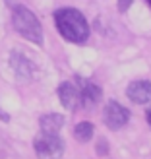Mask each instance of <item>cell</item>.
<instances>
[{
	"mask_svg": "<svg viewBox=\"0 0 151 159\" xmlns=\"http://www.w3.org/2000/svg\"><path fill=\"white\" fill-rule=\"evenodd\" d=\"M10 64H12V68L16 70V74H18L21 80H31L33 78V64L27 60V58H23L21 54H18V52H14L12 54V58H10Z\"/></svg>",
	"mask_w": 151,
	"mask_h": 159,
	"instance_id": "cell-8",
	"label": "cell"
},
{
	"mask_svg": "<svg viewBox=\"0 0 151 159\" xmlns=\"http://www.w3.org/2000/svg\"><path fill=\"white\" fill-rule=\"evenodd\" d=\"M78 84H79V87H78L79 89V101H82L85 107H93L95 103L101 99V87L91 84V82H87V80H82V78L78 80Z\"/></svg>",
	"mask_w": 151,
	"mask_h": 159,
	"instance_id": "cell-7",
	"label": "cell"
},
{
	"mask_svg": "<svg viewBox=\"0 0 151 159\" xmlns=\"http://www.w3.org/2000/svg\"><path fill=\"white\" fill-rule=\"evenodd\" d=\"M54 23L60 35L70 43H85L89 37V23L79 10L60 8L54 12Z\"/></svg>",
	"mask_w": 151,
	"mask_h": 159,
	"instance_id": "cell-1",
	"label": "cell"
},
{
	"mask_svg": "<svg viewBox=\"0 0 151 159\" xmlns=\"http://www.w3.org/2000/svg\"><path fill=\"white\" fill-rule=\"evenodd\" d=\"M130 120V111L116 101H109L105 107V124L110 130H120Z\"/></svg>",
	"mask_w": 151,
	"mask_h": 159,
	"instance_id": "cell-4",
	"label": "cell"
},
{
	"mask_svg": "<svg viewBox=\"0 0 151 159\" xmlns=\"http://www.w3.org/2000/svg\"><path fill=\"white\" fill-rule=\"evenodd\" d=\"M12 23L16 31L35 45H43V27L37 16L25 6H16L12 12Z\"/></svg>",
	"mask_w": 151,
	"mask_h": 159,
	"instance_id": "cell-2",
	"label": "cell"
},
{
	"mask_svg": "<svg viewBox=\"0 0 151 159\" xmlns=\"http://www.w3.org/2000/svg\"><path fill=\"white\" fill-rule=\"evenodd\" d=\"M58 97H60V103L64 105V109H68V111H76L79 107V103H82L79 101V89L72 82H62L60 84Z\"/></svg>",
	"mask_w": 151,
	"mask_h": 159,
	"instance_id": "cell-6",
	"label": "cell"
},
{
	"mask_svg": "<svg viewBox=\"0 0 151 159\" xmlns=\"http://www.w3.org/2000/svg\"><path fill=\"white\" fill-rule=\"evenodd\" d=\"M130 4H132V0H118V10L120 12H126L130 8Z\"/></svg>",
	"mask_w": 151,
	"mask_h": 159,
	"instance_id": "cell-12",
	"label": "cell"
},
{
	"mask_svg": "<svg viewBox=\"0 0 151 159\" xmlns=\"http://www.w3.org/2000/svg\"><path fill=\"white\" fill-rule=\"evenodd\" d=\"M93 132H95V128H93L91 122H79L76 126V130H74V136H76L78 142L85 144V142H89L93 138Z\"/></svg>",
	"mask_w": 151,
	"mask_h": 159,
	"instance_id": "cell-10",
	"label": "cell"
},
{
	"mask_svg": "<svg viewBox=\"0 0 151 159\" xmlns=\"http://www.w3.org/2000/svg\"><path fill=\"white\" fill-rule=\"evenodd\" d=\"M147 2H149V4H151V0H147Z\"/></svg>",
	"mask_w": 151,
	"mask_h": 159,
	"instance_id": "cell-14",
	"label": "cell"
},
{
	"mask_svg": "<svg viewBox=\"0 0 151 159\" xmlns=\"http://www.w3.org/2000/svg\"><path fill=\"white\" fill-rule=\"evenodd\" d=\"M97 153H99V155H107V153H109V144H107V140H99V144H97Z\"/></svg>",
	"mask_w": 151,
	"mask_h": 159,
	"instance_id": "cell-11",
	"label": "cell"
},
{
	"mask_svg": "<svg viewBox=\"0 0 151 159\" xmlns=\"http://www.w3.org/2000/svg\"><path fill=\"white\" fill-rule=\"evenodd\" d=\"M39 126H41V132L56 134L62 126H64V116H62V115H56V113L43 115L41 118H39Z\"/></svg>",
	"mask_w": 151,
	"mask_h": 159,
	"instance_id": "cell-9",
	"label": "cell"
},
{
	"mask_svg": "<svg viewBox=\"0 0 151 159\" xmlns=\"http://www.w3.org/2000/svg\"><path fill=\"white\" fill-rule=\"evenodd\" d=\"M33 148L39 159H60L64 155V142L58 134L41 132L33 140Z\"/></svg>",
	"mask_w": 151,
	"mask_h": 159,
	"instance_id": "cell-3",
	"label": "cell"
},
{
	"mask_svg": "<svg viewBox=\"0 0 151 159\" xmlns=\"http://www.w3.org/2000/svg\"><path fill=\"white\" fill-rule=\"evenodd\" d=\"M145 116H147V124H149V126H151V109H149V111H147V115H145Z\"/></svg>",
	"mask_w": 151,
	"mask_h": 159,
	"instance_id": "cell-13",
	"label": "cell"
},
{
	"mask_svg": "<svg viewBox=\"0 0 151 159\" xmlns=\"http://www.w3.org/2000/svg\"><path fill=\"white\" fill-rule=\"evenodd\" d=\"M128 99L134 103H140V105H145L151 101V82L147 80H138V82H132L126 89Z\"/></svg>",
	"mask_w": 151,
	"mask_h": 159,
	"instance_id": "cell-5",
	"label": "cell"
}]
</instances>
